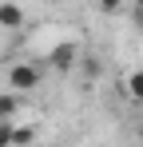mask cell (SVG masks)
Listing matches in <instances>:
<instances>
[{"label": "cell", "instance_id": "obj_11", "mask_svg": "<svg viewBox=\"0 0 143 147\" xmlns=\"http://www.w3.org/2000/svg\"><path fill=\"white\" fill-rule=\"evenodd\" d=\"M48 4H60V0H48Z\"/></svg>", "mask_w": 143, "mask_h": 147}, {"label": "cell", "instance_id": "obj_2", "mask_svg": "<svg viewBox=\"0 0 143 147\" xmlns=\"http://www.w3.org/2000/svg\"><path fill=\"white\" fill-rule=\"evenodd\" d=\"M48 68L52 72H72V68H80V48L72 44V40H60V44H52L48 48Z\"/></svg>", "mask_w": 143, "mask_h": 147}, {"label": "cell", "instance_id": "obj_12", "mask_svg": "<svg viewBox=\"0 0 143 147\" xmlns=\"http://www.w3.org/2000/svg\"><path fill=\"white\" fill-rule=\"evenodd\" d=\"M139 4H143V0H139Z\"/></svg>", "mask_w": 143, "mask_h": 147}, {"label": "cell", "instance_id": "obj_8", "mask_svg": "<svg viewBox=\"0 0 143 147\" xmlns=\"http://www.w3.org/2000/svg\"><path fill=\"white\" fill-rule=\"evenodd\" d=\"M12 127H16V123L0 119V147H12Z\"/></svg>", "mask_w": 143, "mask_h": 147}, {"label": "cell", "instance_id": "obj_4", "mask_svg": "<svg viewBox=\"0 0 143 147\" xmlns=\"http://www.w3.org/2000/svg\"><path fill=\"white\" fill-rule=\"evenodd\" d=\"M123 92H127L131 103H143V68H135V72L123 80Z\"/></svg>", "mask_w": 143, "mask_h": 147}, {"label": "cell", "instance_id": "obj_6", "mask_svg": "<svg viewBox=\"0 0 143 147\" xmlns=\"http://www.w3.org/2000/svg\"><path fill=\"white\" fill-rule=\"evenodd\" d=\"M80 72L88 76V80H95V76H99V60H95V56H80Z\"/></svg>", "mask_w": 143, "mask_h": 147}, {"label": "cell", "instance_id": "obj_7", "mask_svg": "<svg viewBox=\"0 0 143 147\" xmlns=\"http://www.w3.org/2000/svg\"><path fill=\"white\" fill-rule=\"evenodd\" d=\"M32 143V131L28 127H12V147H28Z\"/></svg>", "mask_w": 143, "mask_h": 147}, {"label": "cell", "instance_id": "obj_1", "mask_svg": "<svg viewBox=\"0 0 143 147\" xmlns=\"http://www.w3.org/2000/svg\"><path fill=\"white\" fill-rule=\"evenodd\" d=\"M40 76H44V68L40 64H28V60H16L12 68H8V92H36L40 88Z\"/></svg>", "mask_w": 143, "mask_h": 147}, {"label": "cell", "instance_id": "obj_10", "mask_svg": "<svg viewBox=\"0 0 143 147\" xmlns=\"http://www.w3.org/2000/svg\"><path fill=\"white\" fill-rule=\"evenodd\" d=\"M131 16H135V28H143V4H135V12H131Z\"/></svg>", "mask_w": 143, "mask_h": 147}, {"label": "cell", "instance_id": "obj_3", "mask_svg": "<svg viewBox=\"0 0 143 147\" xmlns=\"http://www.w3.org/2000/svg\"><path fill=\"white\" fill-rule=\"evenodd\" d=\"M0 28H24V8L12 4V0H0Z\"/></svg>", "mask_w": 143, "mask_h": 147}, {"label": "cell", "instance_id": "obj_5", "mask_svg": "<svg viewBox=\"0 0 143 147\" xmlns=\"http://www.w3.org/2000/svg\"><path fill=\"white\" fill-rule=\"evenodd\" d=\"M16 115H20V96H16V92H0V119H16Z\"/></svg>", "mask_w": 143, "mask_h": 147}, {"label": "cell", "instance_id": "obj_9", "mask_svg": "<svg viewBox=\"0 0 143 147\" xmlns=\"http://www.w3.org/2000/svg\"><path fill=\"white\" fill-rule=\"evenodd\" d=\"M95 4H99V12H107V16H111V12H119V8H123V0H95Z\"/></svg>", "mask_w": 143, "mask_h": 147}]
</instances>
